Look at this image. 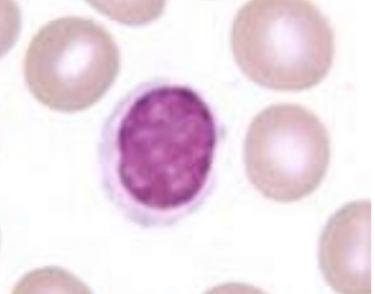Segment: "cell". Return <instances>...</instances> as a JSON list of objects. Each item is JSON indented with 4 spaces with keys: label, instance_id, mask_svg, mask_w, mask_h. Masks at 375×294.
<instances>
[{
    "label": "cell",
    "instance_id": "obj_1",
    "mask_svg": "<svg viewBox=\"0 0 375 294\" xmlns=\"http://www.w3.org/2000/svg\"><path fill=\"white\" fill-rule=\"evenodd\" d=\"M217 139L214 115L195 90L162 80L142 83L102 125L105 190L130 219L174 225L206 196Z\"/></svg>",
    "mask_w": 375,
    "mask_h": 294
},
{
    "label": "cell",
    "instance_id": "obj_2",
    "mask_svg": "<svg viewBox=\"0 0 375 294\" xmlns=\"http://www.w3.org/2000/svg\"><path fill=\"white\" fill-rule=\"evenodd\" d=\"M234 59L255 84L298 91L320 83L335 52L332 28L312 1L258 0L244 4L231 29Z\"/></svg>",
    "mask_w": 375,
    "mask_h": 294
},
{
    "label": "cell",
    "instance_id": "obj_3",
    "mask_svg": "<svg viewBox=\"0 0 375 294\" xmlns=\"http://www.w3.org/2000/svg\"><path fill=\"white\" fill-rule=\"evenodd\" d=\"M26 86L50 109L73 113L98 102L120 68L118 47L94 20L70 16L51 20L33 36L24 59Z\"/></svg>",
    "mask_w": 375,
    "mask_h": 294
},
{
    "label": "cell",
    "instance_id": "obj_4",
    "mask_svg": "<svg viewBox=\"0 0 375 294\" xmlns=\"http://www.w3.org/2000/svg\"><path fill=\"white\" fill-rule=\"evenodd\" d=\"M330 157L327 129L311 111L276 104L252 121L244 144L248 179L270 200L290 203L312 194L323 180Z\"/></svg>",
    "mask_w": 375,
    "mask_h": 294
},
{
    "label": "cell",
    "instance_id": "obj_5",
    "mask_svg": "<svg viewBox=\"0 0 375 294\" xmlns=\"http://www.w3.org/2000/svg\"><path fill=\"white\" fill-rule=\"evenodd\" d=\"M319 265L337 293H371V203L345 205L328 220L319 246Z\"/></svg>",
    "mask_w": 375,
    "mask_h": 294
}]
</instances>
